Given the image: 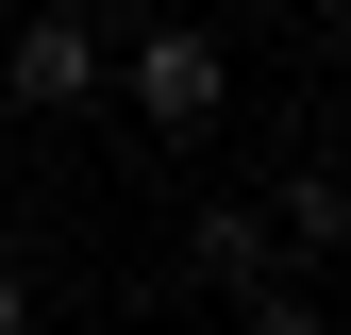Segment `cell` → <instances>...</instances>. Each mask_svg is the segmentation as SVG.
<instances>
[{
	"instance_id": "cell-1",
	"label": "cell",
	"mask_w": 351,
	"mask_h": 335,
	"mask_svg": "<svg viewBox=\"0 0 351 335\" xmlns=\"http://www.w3.org/2000/svg\"><path fill=\"white\" fill-rule=\"evenodd\" d=\"M101 84H117V101L151 117V135H201V117L234 101V51H217L201 17H134V34H117V67H101Z\"/></svg>"
},
{
	"instance_id": "cell-2",
	"label": "cell",
	"mask_w": 351,
	"mask_h": 335,
	"mask_svg": "<svg viewBox=\"0 0 351 335\" xmlns=\"http://www.w3.org/2000/svg\"><path fill=\"white\" fill-rule=\"evenodd\" d=\"M101 67H117V34L84 17V0H51V17H17V51H0V101H17V117H84Z\"/></svg>"
},
{
	"instance_id": "cell-3",
	"label": "cell",
	"mask_w": 351,
	"mask_h": 335,
	"mask_svg": "<svg viewBox=\"0 0 351 335\" xmlns=\"http://www.w3.org/2000/svg\"><path fill=\"white\" fill-rule=\"evenodd\" d=\"M184 268L217 285V302H251V285H285V235L251 218V201H201V235H184Z\"/></svg>"
},
{
	"instance_id": "cell-4",
	"label": "cell",
	"mask_w": 351,
	"mask_h": 335,
	"mask_svg": "<svg viewBox=\"0 0 351 335\" xmlns=\"http://www.w3.org/2000/svg\"><path fill=\"white\" fill-rule=\"evenodd\" d=\"M268 235H285V268H318V251L351 235V185H335V168H318V151H301V168H285V185H268Z\"/></svg>"
},
{
	"instance_id": "cell-5",
	"label": "cell",
	"mask_w": 351,
	"mask_h": 335,
	"mask_svg": "<svg viewBox=\"0 0 351 335\" xmlns=\"http://www.w3.org/2000/svg\"><path fill=\"white\" fill-rule=\"evenodd\" d=\"M234 335H335V319L301 302V285H251V302H234Z\"/></svg>"
},
{
	"instance_id": "cell-6",
	"label": "cell",
	"mask_w": 351,
	"mask_h": 335,
	"mask_svg": "<svg viewBox=\"0 0 351 335\" xmlns=\"http://www.w3.org/2000/svg\"><path fill=\"white\" fill-rule=\"evenodd\" d=\"M0 335H34V268H17V251H0Z\"/></svg>"
}]
</instances>
